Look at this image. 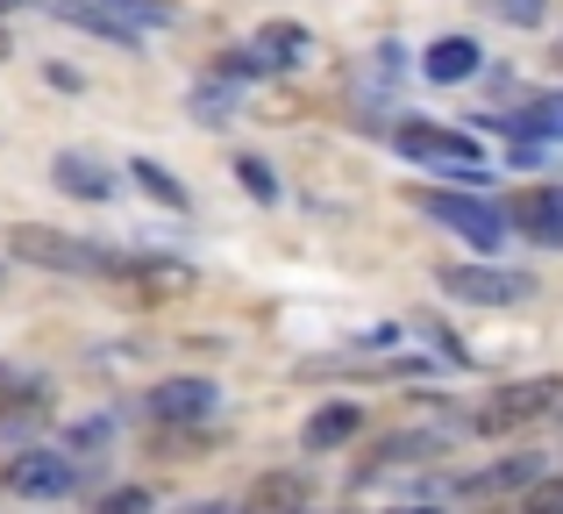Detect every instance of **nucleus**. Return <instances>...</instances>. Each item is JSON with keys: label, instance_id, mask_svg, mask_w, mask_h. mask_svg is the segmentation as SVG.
Instances as JSON below:
<instances>
[{"label": "nucleus", "instance_id": "obj_1", "mask_svg": "<svg viewBox=\"0 0 563 514\" xmlns=\"http://www.w3.org/2000/svg\"><path fill=\"white\" fill-rule=\"evenodd\" d=\"M8 251L22 264H43V272H79V278H114V272H122V251H100V243L57 237V229H36V222L14 229Z\"/></svg>", "mask_w": 563, "mask_h": 514}, {"label": "nucleus", "instance_id": "obj_2", "mask_svg": "<svg viewBox=\"0 0 563 514\" xmlns=\"http://www.w3.org/2000/svg\"><path fill=\"white\" fill-rule=\"evenodd\" d=\"M393 143L407 157H421V165H442L456 186H485V151L478 136H464V129H442V122H399Z\"/></svg>", "mask_w": 563, "mask_h": 514}, {"label": "nucleus", "instance_id": "obj_3", "mask_svg": "<svg viewBox=\"0 0 563 514\" xmlns=\"http://www.w3.org/2000/svg\"><path fill=\"white\" fill-rule=\"evenodd\" d=\"M413 208H421L428 222L456 229L471 251H499V243H507V215H499L493 200H478V194H413Z\"/></svg>", "mask_w": 563, "mask_h": 514}, {"label": "nucleus", "instance_id": "obj_4", "mask_svg": "<svg viewBox=\"0 0 563 514\" xmlns=\"http://www.w3.org/2000/svg\"><path fill=\"white\" fill-rule=\"evenodd\" d=\"M442 286H450V300H478V307H514L536 293V278L528 272H493V264H450L442 272Z\"/></svg>", "mask_w": 563, "mask_h": 514}, {"label": "nucleus", "instance_id": "obj_5", "mask_svg": "<svg viewBox=\"0 0 563 514\" xmlns=\"http://www.w3.org/2000/svg\"><path fill=\"white\" fill-rule=\"evenodd\" d=\"M71 479H79V464L65 450H22L8 464V493H22V501H65Z\"/></svg>", "mask_w": 563, "mask_h": 514}, {"label": "nucleus", "instance_id": "obj_6", "mask_svg": "<svg viewBox=\"0 0 563 514\" xmlns=\"http://www.w3.org/2000/svg\"><path fill=\"white\" fill-rule=\"evenodd\" d=\"M556 379H521V386H507V393H493V401L478 407V429L485 436H499V429H521V422H536V415H550L556 407Z\"/></svg>", "mask_w": 563, "mask_h": 514}, {"label": "nucleus", "instance_id": "obj_7", "mask_svg": "<svg viewBox=\"0 0 563 514\" xmlns=\"http://www.w3.org/2000/svg\"><path fill=\"white\" fill-rule=\"evenodd\" d=\"M507 222L521 229V237L563 251V186H528V194H514L507 200Z\"/></svg>", "mask_w": 563, "mask_h": 514}, {"label": "nucleus", "instance_id": "obj_8", "mask_svg": "<svg viewBox=\"0 0 563 514\" xmlns=\"http://www.w3.org/2000/svg\"><path fill=\"white\" fill-rule=\"evenodd\" d=\"M114 278H136L143 300H186V293L200 286V272H192V264H172V258H122Z\"/></svg>", "mask_w": 563, "mask_h": 514}, {"label": "nucleus", "instance_id": "obj_9", "mask_svg": "<svg viewBox=\"0 0 563 514\" xmlns=\"http://www.w3.org/2000/svg\"><path fill=\"white\" fill-rule=\"evenodd\" d=\"M51 186H57V194H71V200H108L114 194V172L100 165L93 151H57L51 157Z\"/></svg>", "mask_w": 563, "mask_h": 514}, {"label": "nucleus", "instance_id": "obj_10", "mask_svg": "<svg viewBox=\"0 0 563 514\" xmlns=\"http://www.w3.org/2000/svg\"><path fill=\"white\" fill-rule=\"evenodd\" d=\"M214 379H165V386L151 393V415L157 422H207L214 415Z\"/></svg>", "mask_w": 563, "mask_h": 514}, {"label": "nucleus", "instance_id": "obj_11", "mask_svg": "<svg viewBox=\"0 0 563 514\" xmlns=\"http://www.w3.org/2000/svg\"><path fill=\"white\" fill-rule=\"evenodd\" d=\"M51 14H65L71 29H86V36H100V43H114V51H136L143 43V29H129L114 8H93V0H43Z\"/></svg>", "mask_w": 563, "mask_h": 514}, {"label": "nucleus", "instance_id": "obj_12", "mask_svg": "<svg viewBox=\"0 0 563 514\" xmlns=\"http://www.w3.org/2000/svg\"><path fill=\"white\" fill-rule=\"evenodd\" d=\"M364 429V407L357 401H329V407H314V415H307V429H300V444L314 450H335V444H350V436Z\"/></svg>", "mask_w": 563, "mask_h": 514}, {"label": "nucleus", "instance_id": "obj_13", "mask_svg": "<svg viewBox=\"0 0 563 514\" xmlns=\"http://www.w3.org/2000/svg\"><path fill=\"white\" fill-rule=\"evenodd\" d=\"M478 43H471V36H435V43H428V79H435V86H464V79H478Z\"/></svg>", "mask_w": 563, "mask_h": 514}, {"label": "nucleus", "instance_id": "obj_14", "mask_svg": "<svg viewBox=\"0 0 563 514\" xmlns=\"http://www.w3.org/2000/svg\"><path fill=\"white\" fill-rule=\"evenodd\" d=\"M450 450V429H399L378 444V472L385 464H421V458H442Z\"/></svg>", "mask_w": 563, "mask_h": 514}, {"label": "nucleus", "instance_id": "obj_15", "mask_svg": "<svg viewBox=\"0 0 563 514\" xmlns=\"http://www.w3.org/2000/svg\"><path fill=\"white\" fill-rule=\"evenodd\" d=\"M250 51L264 57V72H292V65L307 57V29H300V22H272L257 43H250Z\"/></svg>", "mask_w": 563, "mask_h": 514}, {"label": "nucleus", "instance_id": "obj_16", "mask_svg": "<svg viewBox=\"0 0 563 514\" xmlns=\"http://www.w3.org/2000/svg\"><path fill=\"white\" fill-rule=\"evenodd\" d=\"M499 129H521V136H563V94H536L528 114H493Z\"/></svg>", "mask_w": 563, "mask_h": 514}, {"label": "nucleus", "instance_id": "obj_17", "mask_svg": "<svg viewBox=\"0 0 563 514\" xmlns=\"http://www.w3.org/2000/svg\"><path fill=\"white\" fill-rule=\"evenodd\" d=\"M129 172H136V186H143V194H151V200H165V208H192V194H186V186L179 179H172V172L165 165H157V157H136V165H129Z\"/></svg>", "mask_w": 563, "mask_h": 514}, {"label": "nucleus", "instance_id": "obj_18", "mask_svg": "<svg viewBox=\"0 0 563 514\" xmlns=\"http://www.w3.org/2000/svg\"><path fill=\"white\" fill-rule=\"evenodd\" d=\"M36 422H51V401H43V393H14V401L0 407V444H14V436H29Z\"/></svg>", "mask_w": 563, "mask_h": 514}, {"label": "nucleus", "instance_id": "obj_19", "mask_svg": "<svg viewBox=\"0 0 563 514\" xmlns=\"http://www.w3.org/2000/svg\"><path fill=\"white\" fill-rule=\"evenodd\" d=\"M229 114H235V94H229V79H221V72H214V79H207L200 94H192V122L221 129V122H229Z\"/></svg>", "mask_w": 563, "mask_h": 514}, {"label": "nucleus", "instance_id": "obj_20", "mask_svg": "<svg viewBox=\"0 0 563 514\" xmlns=\"http://www.w3.org/2000/svg\"><path fill=\"white\" fill-rule=\"evenodd\" d=\"M536 472H542V458H507V464H493L485 479H471V493H507V486H528Z\"/></svg>", "mask_w": 563, "mask_h": 514}, {"label": "nucleus", "instance_id": "obj_21", "mask_svg": "<svg viewBox=\"0 0 563 514\" xmlns=\"http://www.w3.org/2000/svg\"><path fill=\"white\" fill-rule=\"evenodd\" d=\"M235 179H243V194L264 200V208L278 200V179H272V165H264V157H235Z\"/></svg>", "mask_w": 563, "mask_h": 514}, {"label": "nucleus", "instance_id": "obj_22", "mask_svg": "<svg viewBox=\"0 0 563 514\" xmlns=\"http://www.w3.org/2000/svg\"><path fill=\"white\" fill-rule=\"evenodd\" d=\"M300 501H307L300 479H257L250 486V507H300Z\"/></svg>", "mask_w": 563, "mask_h": 514}, {"label": "nucleus", "instance_id": "obj_23", "mask_svg": "<svg viewBox=\"0 0 563 514\" xmlns=\"http://www.w3.org/2000/svg\"><path fill=\"white\" fill-rule=\"evenodd\" d=\"M493 14L514 22V29H542L550 22V0H493Z\"/></svg>", "mask_w": 563, "mask_h": 514}, {"label": "nucleus", "instance_id": "obj_24", "mask_svg": "<svg viewBox=\"0 0 563 514\" xmlns=\"http://www.w3.org/2000/svg\"><path fill=\"white\" fill-rule=\"evenodd\" d=\"M214 72H221V79H257L264 57H257V51H221V57H214Z\"/></svg>", "mask_w": 563, "mask_h": 514}, {"label": "nucleus", "instance_id": "obj_25", "mask_svg": "<svg viewBox=\"0 0 563 514\" xmlns=\"http://www.w3.org/2000/svg\"><path fill=\"white\" fill-rule=\"evenodd\" d=\"M108 507L114 514H136V507H151V493H143V486H122V493H108Z\"/></svg>", "mask_w": 563, "mask_h": 514}, {"label": "nucleus", "instance_id": "obj_26", "mask_svg": "<svg viewBox=\"0 0 563 514\" xmlns=\"http://www.w3.org/2000/svg\"><path fill=\"white\" fill-rule=\"evenodd\" d=\"M8 8H29V0H0V14H8Z\"/></svg>", "mask_w": 563, "mask_h": 514}, {"label": "nucleus", "instance_id": "obj_27", "mask_svg": "<svg viewBox=\"0 0 563 514\" xmlns=\"http://www.w3.org/2000/svg\"><path fill=\"white\" fill-rule=\"evenodd\" d=\"M0 57H8V36H0Z\"/></svg>", "mask_w": 563, "mask_h": 514}, {"label": "nucleus", "instance_id": "obj_28", "mask_svg": "<svg viewBox=\"0 0 563 514\" xmlns=\"http://www.w3.org/2000/svg\"><path fill=\"white\" fill-rule=\"evenodd\" d=\"M0 286H8V272H0Z\"/></svg>", "mask_w": 563, "mask_h": 514}]
</instances>
